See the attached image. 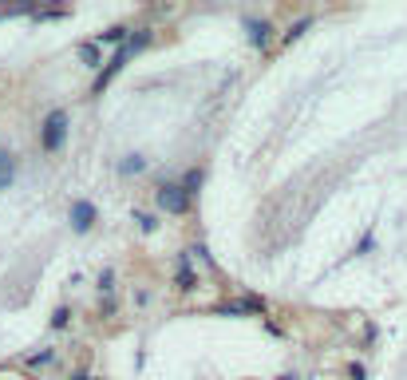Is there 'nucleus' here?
I'll return each instance as SVG.
<instances>
[{"label": "nucleus", "instance_id": "f03ea898", "mask_svg": "<svg viewBox=\"0 0 407 380\" xmlns=\"http://www.w3.org/2000/svg\"><path fill=\"white\" fill-rule=\"evenodd\" d=\"M154 202H159V210H166V214H174V218H182V214L190 210V194L178 186V182H166V186H159L154 190Z\"/></svg>", "mask_w": 407, "mask_h": 380}, {"label": "nucleus", "instance_id": "9b49d317", "mask_svg": "<svg viewBox=\"0 0 407 380\" xmlns=\"http://www.w3.org/2000/svg\"><path fill=\"white\" fill-rule=\"evenodd\" d=\"M202 179H206V170H202V167L186 170V179H182V190H186L190 198H194V194H198V190H202Z\"/></svg>", "mask_w": 407, "mask_h": 380}, {"label": "nucleus", "instance_id": "20e7f679", "mask_svg": "<svg viewBox=\"0 0 407 380\" xmlns=\"http://www.w3.org/2000/svg\"><path fill=\"white\" fill-rule=\"evenodd\" d=\"M214 317H241V313H257V317H265V301L261 297H238V301H221V305H214Z\"/></svg>", "mask_w": 407, "mask_h": 380}, {"label": "nucleus", "instance_id": "0eeeda50", "mask_svg": "<svg viewBox=\"0 0 407 380\" xmlns=\"http://www.w3.org/2000/svg\"><path fill=\"white\" fill-rule=\"evenodd\" d=\"M174 290H178V293H194V290H198V273H194V266H190V254H182V258H178Z\"/></svg>", "mask_w": 407, "mask_h": 380}, {"label": "nucleus", "instance_id": "9d476101", "mask_svg": "<svg viewBox=\"0 0 407 380\" xmlns=\"http://www.w3.org/2000/svg\"><path fill=\"white\" fill-rule=\"evenodd\" d=\"M147 44H150V28H135V32L127 36V44H123V48H127L130 56H135V52H142Z\"/></svg>", "mask_w": 407, "mask_h": 380}, {"label": "nucleus", "instance_id": "a211bd4d", "mask_svg": "<svg viewBox=\"0 0 407 380\" xmlns=\"http://www.w3.org/2000/svg\"><path fill=\"white\" fill-rule=\"evenodd\" d=\"M372 246H376V238H372V234H364V238L356 242V250H352V254H367Z\"/></svg>", "mask_w": 407, "mask_h": 380}, {"label": "nucleus", "instance_id": "1a4fd4ad", "mask_svg": "<svg viewBox=\"0 0 407 380\" xmlns=\"http://www.w3.org/2000/svg\"><path fill=\"white\" fill-rule=\"evenodd\" d=\"M127 36H130V28H123V24H111L107 32H99V40H95V44H119V48H123V44H127Z\"/></svg>", "mask_w": 407, "mask_h": 380}, {"label": "nucleus", "instance_id": "aec40b11", "mask_svg": "<svg viewBox=\"0 0 407 380\" xmlns=\"http://www.w3.org/2000/svg\"><path fill=\"white\" fill-rule=\"evenodd\" d=\"M190 254H198V258L206 261V266H214V254H206V246H194V250H190Z\"/></svg>", "mask_w": 407, "mask_h": 380}, {"label": "nucleus", "instance_id": "ddd939ff", "mask_svg": "<svg viewBox=\"0 0 407 380\" xmlns=\"http://www.w3.org/2000/svg\"><path fill=\"white\" fill-rule=\"evenodd\" d=\"M142 170H147V159H142V155H127V159L119 162V174H142Z\"/></svg>", "mask_w": 407, "mask_h": 380}, {"label": "nucleus", "instance_id": "2eb2a0df", "mask_svg": "<svg viewBox=\"0 0 407 380\" xmlns=\"http://www.w3.org/2000/svg\"><path fill=\"white\" fill-rule=\"evenodd\" d=\"M135 222H139V230H142V234H154V230H159V218H154V214H147V210L135 214Z\"/></svg>", "mask_w": 407, "mask_h": 380}, {"label": "nucleus", "instance_id": "39448f33", "mask_svg": "<svg viewBox=\"0 0 407 380\" xmlns=\"http://www.w3.org/2000/svg\"><path fill=\"white\" fill-rule=\"evenodd\" d=\"M273 24L269 20H261V16H245V36H249V44H253V48L257 52H265L269 44H273Z\"/></svg>", "mask_w": 407, "mask_h": 380}, {"label": "nucleus", "instance_id": "6e6552de", "mask_svg": "<svg viewBox=\"0 0 407 380\" xmlns=\"http://www.w3.org/2000/svg\"><path fill=\"white\" fill-rule=\"evenodd\" d=\"M12 179H16V159H12L8 150H0V190H8Z\"/></svg>", "mask_w": 407, "mask_h": 380}, {"label": "nucleus", "instance_id": "6ab92c4d", "mask_svg": "<svg viewBox=\"0 0 407 380\" xmlns=\"http://www.w3.org/2000/svg\"><path fill=\"white\" fill-rule=\"evenodd\" d=\"M348 376H352V380H364L367 372H364V364H348Z\"/></svg>", "mask_w": 407, "mask_h": 380}, {"label": "nucleus", "instance_id": "4be33fe9", "mask_svg": "<svg viewBox=\"0 0 407 380\" xmlns=\"http://www.w3.org/2000/svg\"><path fill=\"white\" fill-rule=\"evenodd\" d=\"M277 380H297V376H277Z\"/></svg>", "mask_w": 407, "mask_h": 380}, {"label": "nucleus", "instance_id": "7ed1b4c3", "mask_svg": "<svg viewBox=\"0 0 407 380\" xmlns=\"http://www.w3.org/2000/svg\"><path fill=\"white\" fill-rule=\"evenodd\" d=\"M127 60H130V52H127V48H119L115 56H111V60H103V71L95 76V83H91V95H103V91L111 88V80H115L123 68H127Z\"/></svg>", "mask_w": 407, "mask_h": 380}, {"label": "nucleus", "instance_id": "423d86ee", "mask_svg": "<svg viewBox=\"0 0 407 380\" xmlns=\"http://www.w3.org/2000/svg\"><path fill=\"white\" fill-rule=\"evenodd\" d=\"M68 218H71V230H75V234H87L91 230V226H95V206H91V202H71V214H68Z\"/></svg>", "mask_w": 407, "mask_h": 380}, {"label": "nucleus", "instance_id": "f257e3e1", "mask_svg": "<svg viewBox=\"0 0 407 380\" xmlns=\"http://www.w3.org/2000/svg\"><path fill=\"white\" fill-rule=\"evenodd\" d=\"M68 143V111H51L48 119H44V131H40V147L48 150V155H56V150Z\"/></svg>", "mask_w": 407, "mask_h": 380}, {"label": "nucleus", "instance_id": "dca6fc26", "mask_svg": "<svg viewBox=\"0 0 407 380\" xmlns=\"http://www.w3.org/2000/svg\"><path fill=\"white\" fill-rule=\"evenodd\" d=\"M99 293H103V297H111V293H115V270H103V273H99Z\"/></svg>", "mask_w": 407, "mask_h": 380}, {"label": "nucleus", "instance_id": "412c9836", "mask_svg": "<svg viewBox=\"0 0 407 380\" xmlns=\"http://www.w3.org/2000/svg\"><path fill=\"white\" fill-rule=\"evenodd\" d=\"M71 380H87V372H75V376H71Z\"/></svg>", "mask_w": 407, "mask_h": 380}, {"label": "nucleus", "instance_id": "f3484780", "mask_svg": "<svg viewBox=\"0 0 407 380\" xmlns=\"http://www.w3.org/2000/svg\"><path fill=\"white\" fill-rule=\"evenodd\" d=\"M68 317H71V309H68V305H60V309L51 313V329H63V325H68Z\"/></svg>", "mask_w": 407, "mask_h": 380}, {"label": "nucleus", "instance_id": "4468645a", "mask_svg": "<svg viewBox=\"0 0 407 380\" xmlns=\"http://www.w3.org/2000/svg\"><path fill=\"white\" fill-rule=\"evenodd\" d=\"M80 60L83 64H87V68H99V44H95V40H87V44H80Z\"/></svg>", "mask_w": 407, "mask_h": 380}, {"label": "nucleus", "instance_id": "f8f14e48", "mask_svg": "<svg viewBox=\"0 0 407 380\" xmlns=\"http://www.w3.org/2000/svg\"><path fill=\"white\" fill-rule=\"evenodd\" d=\"M308 28H312V16H308V20H297V24H293V28L285 32V36H281V48H288V44H297V40H300V36H305Z\"/></svg>", "mask_w": 407, "mask_h": 380}]
</instances>
